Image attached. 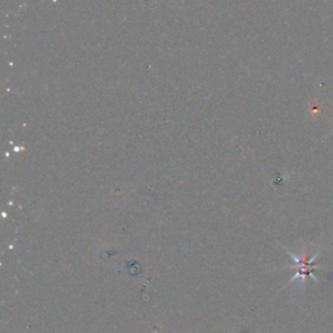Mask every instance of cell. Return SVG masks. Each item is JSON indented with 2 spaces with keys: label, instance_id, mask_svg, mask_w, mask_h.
<instances>
[{
  "label": "cell",
  "instance_id": "obj_1",
  "mask_svg": "<svg viewBox=\"0 0 333 333\" xmlns=\"http://www.w3.org/2000/svg\"><path fill=\"white\" fill-rule=\"evenodd\" d=\"M319 252L318 254H315L312 258H308L306 254H302L301 256H296L294 254H290V256H292L293 259H294V262H296V276H294V278L293 280H297V278H301V280H306V278H308V276H311V278H314L316 281H319L318 278L316 276H314L315 272H316V267H315L314 264V260L318 258Z\"/></svg>",
  "mask_w": 333,
  "mask_h": 333
}]
</instances>
